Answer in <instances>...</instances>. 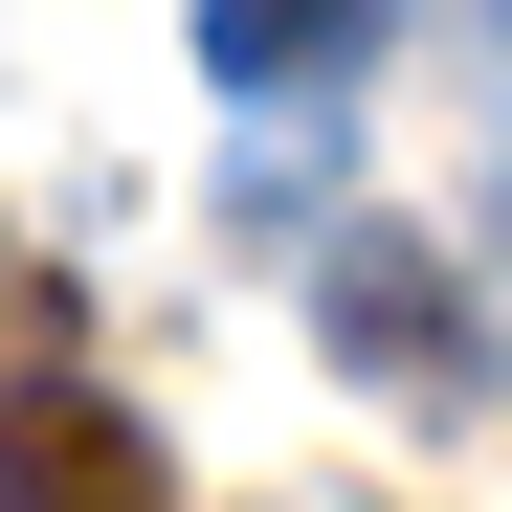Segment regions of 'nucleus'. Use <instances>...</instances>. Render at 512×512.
I'll use <instances>...</instances> for the list:
<instances>
[{
	"label": "nucleus",
	"mask_w": 512,
	"mask_h": 512,
	"mask_svg": "<svg viewBox=\"0 0 512 512\" xmlns=\"http://www.w3.org/2000/svg\"><path fill=\"white\" fill-rule=\"evenodd\" d=\"M0 512H179V490H156V446L90 379H23V401H0Z\"/></svg>",
	"instance_id": "2"
},
{
	"label": "nucleus",
	"mask_w": 512,
	"mask_h": 512,
	"mask_svg": "<svg viewBox=\"0 0 512 512\" xmlns=\"http://www.w3.org/2000/svg\"><path fill=\"white\" fill-rule=\"evenodd\" d=\"M312 312H334V357H357L379 401H490V334H468V290L423 268L401 223H334L312 245Z\"/></svg>",
	"instance_id": "1"
},
{
	"label": "nucleus",
	"mask_w": 512,
	"mask_h": 512,
	"mask_svg": "<svg viewBox=\"0 0 512 512\" xmlns=\"http://www.w3.org/2000/svg\"><path fill=\"white\" fill-rule=\"evenodd\" d=\"M357 45H379V0H201V67H223V90H334Z\"/></svg>",
	"instance_id": "3"
}]
</instances>
